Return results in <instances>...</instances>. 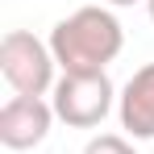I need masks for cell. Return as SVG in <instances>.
Instances as JSON below:
<instances>
[{
    "label": "cell",
    "mask_w": 154,
    "mask_h": 154,
    "mask_svg": "<svg viewBox=\"0 0 154 154\" xmlns=\"http://www.w3.org/2000/svg\"><path fill=\"white\" fill-rule=\"evenodd\" d=\"M108 4H117V8H125V4H137V0H108Z\"/></svg>",
    "instance_id": "52a82bcc"
},
{
    "label": "cell",
    "mask_w": 154,
    "mask_h": 154,
    "mask_svg": "<svg viewBox=\"0 0 154 154\" xmlns=\"http://www.w3.org/2000/svg\"><path fill=\"white\" fill-rule=\"evenodd\" d=\"M83 154H137V150L129 146V137H121V133H96L83 146Z\"/></svg>",
    "instance_id": "8992f818"
},
{
    "label": "cell",
    "mask_w": 154,
    "mask_h": 154,
    "mask_svg": "<svg viewBox=\"0 0 154 154\" xmlns=\"http://www.w3.org/2000/svg\"><path fill=\"white\" fill-rule=\"evenodd\" d=\"M146 8H150V21H154V0H146Z\"/></svg>",
    "instance_id": "ba28073f"
},
{
    "label": "cell",
    "mask_w": 154,
    "mask_h": 154,
    "mask_svg": "<svg viewBox=\"0 0 154 154\" xmlns=\"http://www.w3.org/2000/svg\"><path fill=\"white\" fill-rule=\"evenodd\" d=\"M117 112H121V129L129 137H137V142L154 137V63L129 75V83L117 96Z\"/></svg>",
    "instance_id": "5b68a950"
},
{
    "label": "cell",
    "mask_w": 154,
    "mask_h": 154,
    "mask_svg": "<svg viewBox=\"0 0 154 154\" xmlns=\"http://www.w3.org/2000/svg\"><path fill=\"white\" fill-rule=\"evenodd\" d=\"M112 96H117L112 79L104 71H75L54 83L50 104H54V117L67 121L71 129H92L112 112Z\"/></svg>",
    "instance_id": "3957f363"
},
{
    "label": "cell",
    "mask_w": 154,
    "mask_h": 154,
    "mask_svg": "<svg viewBox=\"0 0 154 154\" xmlns=\"http://www.w3.org/2000/svg\"><path fill=\"white\" fill-rule=\"evenodd\" d=\"M54 50L50 42L33 38L29 29H8L0 42V71L17 96H46L54 92Z\"/></svg>",
    "instance_id": "7a4b0ae2"
},
{
    "label": "cell",
    "mask_w": 154,
    "mask_h": 154,
    "mask_svg": "<svg viewBox=\"0 0 154 154\" xmlns=\"http://www.w3.org/2000/svg\"><path fill=\"white\" fill-rule=\"evenodd\" d=\"M121 46H125V29L100 4H83L50 29V50H54V63L63 67V75L104 71L121 54Z\"/></svg>",
    "instance_id": "6da1fadb"
},
{
    "label": "cell",
    "mask_w": 154,
    "mask_h": 154,
    "mask_svg": "<svg viewBox=\"0 0 154 154\" xmlns=\"http://www.w3.org/2000/svg\"><path fill=\"white\" fill-rule=\"evenodd\" d=\"M54 121V104H46L42 96H13L0 108V142L8 150H33L46 142Z\"/></svg>",
    "instance_id": "277c9868"
}]
</instances>
